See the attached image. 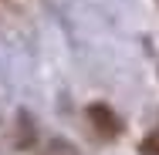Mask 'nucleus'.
<instances>
[{
  "label": "nucleus",
  "mask_w": 159,
  "mask_h": 155,
  "mask_svg": "<svg viewBox=\"0 0 159 155\" xmlns=\"http://www.w3.org/2000/svg\"><path fill=\"white\" fill-rule=\"evenodd\" d=\"M88 118L95 125L102 135H108V138H115L119 131H122V122L115 118V111L108 108V105H88Z\"/></svg>",
  "instance_id": "1"
},
{
  "label": "nucleus",
  "mask_w": 159,
  "mask_h": 155,
  "mask_svg": "<svg viewBox=\"0 0 159 155\" xmlns=\"http://www.w3.org/2000/svg\"><path fill=\"white\" fill-rule=\"evenodd\" d=\"M48 155H75V149H71L64 138H54V142H51V149H48Z\"/></svg>",
  "instance_id": "2"
},
{
  "label": "nucleus",
  "mask_w": 159,
  "mask_h": 155,
  "mask_svg": "<svg viewBox=\"0 0 159 155\" xmlns=\"http://www.w3.org/2000/svg\"><path fill=\"white\" fill-rule=\"evenodd\" d=\"M142 155H159V131H152V135L142 142Z\"/></svg>",
  "instance_id": "3"
}]
</instances>
